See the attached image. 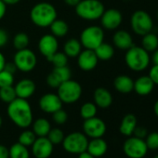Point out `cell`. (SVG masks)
<instances>
[{
    "instance_id": "obj_36",
    "label": "cell",
    "mask_w": 158,
    "mask_h": 158,
    "mask_svg": "<svg viewBox=\"0 0 158 158\" xmlns=\"http://www.w3.org/2000/svg\"><path fill=\"white\" fill-rule=\"evenodd\" d=\"M14 81H15L14 73H12L5 69L0 71V88L13 86Z\"/></svg>"
},
{
    "instance_id": "obj_35",
    "label": "cell",
    "mask_w": 158,
    "mask_h": 158,
    "mask_svg": "<svg viewBox=\"0 0 158 158\" xmlns=\"http://www.w3.org/2000/svg\"><path fill=\"white\" fill-rule=\"evenodd\" d=\"M36 138L37 137L33 130H24L19 136V142L26 147H29L33 145Z\"/></svg>"
},
{
    "instance_id": "obj_52",
    "label": "cell",
    "mask_w": 158,
    "mask_h": 158,
    "mask_svg": "<svg viewBox=\"0 0 158 158\" xmlns=\"http://www.w3.org/2000/svg\"><path fill=\"white\" fill-rule=\"evenodd\" d=\"M2 123H3V120H2V117L0 116V127H2Z\"/></svg>"
},
{
    "instance_id": "obj_15",
    "label": "cell",
    "mask_w": 158,
    "mask_h": 158,
    "mask_svg": "<svg viewBox=\"0 0 158 158\" xmlns=\"http://www.w3.org/2000/svg\"><path fill=\"white\" fill-rule=\"evenodd\" d=\"M76 58L78 67L84 72H90L94 70L98 65L99 59L95 51L92 49L85 48L79 53V55Z\"/></svg>"
},
{
    "instance_id": "obj_21",
    "label": "cell",
    "mask_w": 158,
    "mask_h": 158,
    "mask_svg": "<svg viewBox=\"0 0 158 158\" xmlns=\"http://www.w3.org/2000/svg\"><path fill=\"white\" fill-rule=\"evenodd\" d=\"M94 103L97 107L102 109H106L110 107L113 103V96L112 93L105 88H97L93 93Z\"/></svg>"
},
{
    "instance_id": "obj_47",
    "label": "cell",
    "mask_w": 158,
    "mask_h": 158,
    "mask_svg": "<svg viewBox=\"0 0 158 158\" xmlns=\"http://www.w3.org/2000/svg\"><path fill=\"white\" fill-rule=\"evenodd\" d=\"M80 1L81 0H63V2L70 7H75Z\"/></svg>"
},
{
    "instance_id": "obj_37",
    "label": "cell",
    "mask_w": 158,
    "mask_h": 158,
    "mask_svg": "<svg viewBox=\"0 0 158 158\" xmlns=\"http://www.w3.org/2000/svg\"><path fill=\"white\" fill-rule=\"evenodd\" d=\"M48 139L51 141V143L54 145V144H60L62 142L63 139H64V134H63V131L58 127H55V128H51L48 134Z\"/></svg>"
},
{
    "instance_id": "obj_28",
    "label": "cell",
    "mask_w": 158,
    "mask_h": 158,
    "mask_svg": "<svg viewBox=\"0 0 158 158\" xmlns=\"http://www.w3.org/2000/svg\"><path fill=\"white\" fill-rule=\"evenodd\" d=\"M94 51L100 60H109L114 55V47L111 44L105 42H102L97 48L94 49Z\"/></svg>"
},
{
    "instance_id": "obj_42",
    "label": "cell",
    "mask_w": 158,
    "mask_h": 158,
    "mask_svg": "<svg viewBox=\"0 0 158 158\" xmlns=\"http://www.w3.org/2000/svg\"><path fill=\"white\" fill-rule=\"evenodd\" d=\"M133 134L135 135V137L139 138V139H144L147 136V129L143 127H136L134 129Z\"/></svg>"
},
{
    "instance_id": "obj_44",
    "label": "cell",
    "mask_w": 158,
    "mask_h": 158,
    "mask_svg": "<svg viewBox=\"0 0 158 158\" xmlns=\"http://www.w3.org/2000/svg\"><path fill=\"white\" fill-rule=\"evenodd\" d=\"M6 12H7V5L2 0H0V21L5 17Z\"/></svg>"
},
{
    "instance_id": "obj_6",
    "label": "cell",
    "mask_w": 158,
    "mask_h": 158,
    "mask_svg": "<svg viewBox=\"0 0 158 158\" xmlns=\"http://www.w3.org/2000/svg\"><path fill=\"white\" fill-rule=\"evenodd\" d=\"M79 40L83 48L94 50L104 42V29L98 25L88 26L81 32Z\"/></svg>"
},
{
    "instance_id": "obj_25",
    "label": "cell",
    "mask_w": 158,
    "mask_h": 158,
    "mask_svg": "<svg viewBox=\"0 0 158 158\" xmlns=\"http://www.w3.org/2000/svg\"><path fill=\"white\" fill-rule=\"evenodd\" d=\"M82 44L80 40L71 38L68 39L63 45V52L68 58H76L79 53L82 51Z\"/></svg>"
},
{
    "instance_id": "obj_20",
    "label": "cell",
    "mask_w": 158,
    "mask_h": 158,
    "mask_svg": "<svg viewBox=\"0 0 158 158\" xmlns=\"http://www.w3.org/2000/svg\"><path fill=\"white\" fill-rule=\"evenodd\" d=\"M114 46L121 50H127L133 46V38L126 30H118L113 35Z\"/></svg>"
},
{
    "instance_id": "obj_3",
    "label": "cell",
    "mask_w": 158,
    "mask_h": 158,
    "mask_svg": "<svg viewBox=\"0 0 158 158\" xmlns=\"http://www.w3.org/2000/svg\"><path fill=\"white\" fill-rule=\"evenodd\" d=\"M125 62L131 71L142 72L148 68L151 62V57L149 52L142 47L133 45L125 54Z\"/></svg>"
},
{
    "instance_id": "obj_31",
    "label": "cell",
    "mask_w": 158,
    "mask_h": 158,
    "mask_svg": "<svg viewBox=\"0 0 158 158\" xmlns=\"http://www.w3.org/2000/svg\"><path fill=\"white\" fill-rule=\"evenodd\" d=\"M12 44H13V47L15 49H17V50L23 49V48H28V46L30 44V38L27 34L21 32L14 35Z\"/></svg>"
},
{
    "instance_id": "obj_5",
    "label": "cell",
    "mask_w": 158,
    "mask_h": 158,
    "mask_svg": "<svg viewBox=\"0 0 158 158\" xmlns=\"http://www.w3.org/2000/svg\"><path fill=\"white\" fill-rule=\"evenodd\" d=\"M82 86L73 79L62 82L57 88V95L62 103L72 104L79 101L82 96Z\"/></svg>"
},
{
    "instance_id": "obj_51",
    "label": "cell",
    "mask_w": 158,
    "mask_h": 158,
    "mask_svg": "<svg viewBox=\"0 0 158 158\" xmlns=\"http://www.w3.org/2000/svg\"><path fill=\"white\" fill-rule=\"evenodd\" d=\"M153 111H154L156 116L158 117V100L155 102V103H154V105H153Z\"/></svg>"
},
{
    "instance_id": "obj_26",
    "label": "cell",
    "mask_w": 158,
    "mask_h": 158,
    "mask_svg": "<svg viewBox=\"0 0 158 158\" xmlns=\"http://www.w3.org/2000/svg\"><path fill=\"white\" fill-rule=\"evenodd\" d=\"M33 131L36 137H47L51 129L50 123L46 118H38L33 123Z\"/></svg>"
},
{
    "instance_id": "obj_16",
    "label": "cell",
    "mask_w": 158,
    "mask_h": 158,
    "mask_svg": "<svg viewBox=\"0 0 158 158\" xmlns=\"http://www.w3.org/2000/svg\"><path fill=\"white\" fill-rule=\"evenodd\" d=\"M53 152V144L48 137H37L32 145V152L35 158H48Z\"/></svg>"
},
{
    "instance_id": "obj_45",
    "label": "cell",
    "mask_w": 158,
    "mask_h": 158,
    "mask_svg": "<svg viewBox=\"0 0 158 158\" xmlns=\"http://www.w3.org/2000/svg\"><path fill=\"white\" fill-rule=\"evenodd\" d=\"M4 69L7 70V71H9V72H10V73H15V72L17 71V68H16V66H15V64L13 62L6 63Z\"/></svg>"
},
{
    "instance_id": "obj_18",
    "label": "cell",
    "mask_w": 158,
    "mask_h": 158,
    "mask_svg": "<svg viewBox=\"0 0 158 158\" xmlns=\"http://www.w3.org/2000/svg\"><path fill=\"white\" fill-rule=\"evenodd\" d=\"M14 89H15L17 98L28 100L35 94L36 86L32 79L23 78L17 82V84L14 87Z\"/></svg>"
},
{
    "instance_id": "obj_4",
    "label": "cell",
    "mask_w": 158,
    "mask_h": 158,
    "mask_svg": "<svg viewBox=\"0 0 158 158\" xmlns=\"http://www.w3.org/2000/svg\"><path fill=\"white\" fill-rule=\"evenodd\" d=\"M74 8L76 15L85 21L100 20L105 10L101 0H81Z\"/></svg>"
},
{
    "instance_id": "obj_10",
    "label": "cell",
    "mask_w": 158,
    "mask_h": 158,
    "mask_svg": "<svg viewBox=\"0 0 158 158\" xmlns=\"http://www.w3.org/2000/svg\"><path fill=\"white\" fill-rule=\"evenodd\" d=\"M123 150L129 158H143L148 152V147L143 139L131 137L125 141Z\"/></svg>"
},
{
    "instance_id": "obj_49",
    "label": "cell",
    "mask_w": 158,
    "mask_h": 158,
    "mask_svg": "<svg viewBox=\"0 0 158 158\" xmlns=\"http://www.w3.org/2000/svg\"><path fill=\"white\" fill-rule=\"evenodd\" d=\"M78 158H95L94 156H92L89 152H88L87 151L81 152V153H79V156Z\"/></svg>"
},
{
    "instance_id": "obj_29",
    "label": "cell",
    "mask_w": 158,
    "mask_h": 158,
    "mask_svg": "<svg viewBox=\"0 0 158 158\" xmlns=\"http://www.w3.org/2000/svg\"><path fill=\"white\" fill-rule=\"evenodd\" d=\"M141 47L148 52H153L158 48V36L154 33H148L142 35Z\"/></svg>"
},
{
    "instance_id": "obj_8",
    "label": "cell",
    "mask_w": 158,
    "mask_h": 158,
    "mask_svg": "<svg viewBox=\"0 0 158 158\" xmlns=\"http://www.w3.org/2000/svg\"><path fill=\"white\" fill-rule=\"evenodd\" d=\"M62 146L64 150L70 153H81L87 151L89 139L84 133L73 132L64 137L62 140Z\"/></svg>"
},
{
    "instance_id": "obj_32",
    "label": "cell",
    "mask_w": 158,
    "mask_h": 158,
    "mask_svg": "<svg viewBox=\"0 0 158 158\" xmlns=\"http://www.w3.org/2000/svg\"><path fill=\"white\" fill-rule=\"evenodd\" d=\"M97 110H98V107L94 102H86L80 108V116L85 120L92 118L96 116Z\"/></svg>"
},
{
    "instance_id": "obj_48",
    "label": "cell",
    "mask_w": 158,
    "mask_h": 158,
    "mask_svg": "<svg viewBox=\"0 0 158 158\" xmlns=\"http://www.w3.org/2000/svg\"><path fill=\"white\" fill-rule=\"evenodd\" d=\"M151 60L153 62V64H157L158 65V48L155 49L152 52V56L151 58Z\"/></svg>"
},
{
    "instance_id": "obj_9",
    "label": "cell",
    "mask_w": 158,
    "mask_h": 158,
    "mask_svg": "<svg viewBox=\"0 0 158 158\" xmlns=\"http://www.w3.org/2000/svg\"><path fill=\"white\" fill-rule=\"evenodd\" d=\"M13 63L17 70L23 73H29L35 68L37 64V58L33 50L26 48L17 50L13 57Z\"/></svg>"
},
{
    "instance_id": "obj_54",
    "label": "cell",
    "mask_w": 158,
    "mask_h": 158,
    "mask_svg": "<svg viewBox=\"0 0 158 158\" xmlns=\"http://www.w3.org/2000/svg\"><path fill=\"white\" fill-rule=\"evenodd\" d=\"M156 16H157V20H158V10H157V14H156Z\"/></svg>"
},
{
    "instance_id": "obj_40",
    "label": "cell",
    "mask_w": 158,
    "mask_h": 158,
    "mask_svg": "<svg viewBox=\"0 0 158 158\" xmlns=\"http://www.w3.org/2000/svg\"><path fill=\"white\" fill-rule=\"evenodd\" d=\"M148 76L151 78V80L153 82L154 85H158V65L153 64L152 67L149 71Z\"/></svg>"
},
{
    "instance_id": "obj_33",
    "label": "cell",
    "mask_w": 158,
    "mask_h": 158,
    "mask_svg": "<svg viewBox=\"0 0 158 158\" xmlns=\"http://www.w3.org/2000/svg\"><path fill=\"white\" fill-rule=\"evenodd\" d=\"M17 98L13 86L0 88V100L5 103H10Z\"/></svg>"
},
{
    "instance_id": "obj_30",
    "label": "cell",
    "mask_w": 158,
    "mask_h": 158,
    "mask_svg": "<svg viewBox=\"0 0 158 158\" xmlns=\"http://www.w3.org/2000/svg\"><path fill=\"white\" fill-rule=\"evenodd\" d=\"M9 152L10 158H30V152L27 147L20 142L12 144L9 150Z\"/></svg>"
},
{
    "instance_id": "obj_2",
    "label": "cell",
    "mask_w": 158,
    "mask_h": 158,
    "mask_svg": "<svg viewBox=\"0 0 158 158\" xmlns=\"http://www.w3.org/2000/svg\"><path fill=\"white\" fill-rule=\"evenodd\" d=\"M58 12L56 8L48 2H39L35 4L30 11L32 23L40 28L49 27L57 19Z\"/></svg>"
},
{
    "instance_id": "obj_41",
    "label": "cell",
    "mask_w": 158,
    "mask_h": 158,
    "mask_svg": "<svg viewBox=\"0 0 158 158\" xmlns=\"http://www.w3.org/2000/svg\"><path fill=\"white\" fill-rule=\"evenodd\" d=\"M9 42V34L8 32L3 29L0 28V48H4Z\"/></svg>"
},
{
    "instance_id": "obj_19",
    "label": "cell",
    "mask_w": 158,
    "mask_h": 158,
    "mask_svg": "<svg viewBox=\"0 0 158 158\" xmlns=\"http://www.w3.org/2000/svg\"><path fill=\"white\" fill-rule=\"evenodd\" d=\"M154 86L155 85L148 75H142L134 81L133 90L139 96H147L152 92Z\"/></svg>"
},
{
    "instance_id": "obj_39",
    "label": "cell",
    "mask_w": 158,
    "mask_h": 158,
    "mask_svg": "<svg viewBox=\"0 0 158 158\" xmlns=\"http://www.w3.org/2000/svg\"><path fill=\"white\" fill-rule=\"evenodd\" d=\"M145 142L147 144L148 149L157 150L158 149V132H152L147 135Z\"/></svg>"
},
{
    "instance_id": "obj_17",
    "label": "cell",
    "mask_w": 158,
    "mask_h": 158,
    "mask_svg": "<svg viewBox=\"0 0 158 158\" xmlns=\"http://www.w3.org/2000/svg\"><path fill=\"white\" fill-rule=\"evenodd\" d=\"M40 109L47 114H53L62 108V102L55 93L44 94L38 102Z\"/></svg>"
},
{
    "instance_id": "obj_43",
    "label": "cell",
    "mask_w": 158,
    "mask_h": 158,
    "mask_svg": "<svg viewBox=\"0 0 158 158\" xmlns=\"http://www.w3.org/2000/svg\"><path fill=\"white\" fill-rule=\"evenodd\" d=\"M0 158H10L9 149L1 144H0Z\"/></svg>"
},
{
    "instance_id": "obj_38",
    "label": "cell",
    "mask_w": 158,
    "mask_h": 158,
    "mask_svg": "<svg viewBox=\"0 0 158 158\" xmlns=\"http://www.w3.org/2000/svg\"><path fill=\"white\" fill-rule=\"evenodd\" d=\"M52 119L56 124L63 125L68 120V114L64 110L60 109V110H58V111H56L55 113L52 114Z\"/></svg>"
},
{
    "instance_id": "obj_1",
    "label": "cell",
    "mask_w": 158,
    "mask_h": 158,
    "mask_svg": "<svg viewBox=\"0 0 158 158\" xmlns=\"http://www.w3.org/2000/svg\"><path fill=\"white\" fill-rule=\"evenodd\" d=\"M7 114L10 119L21 128H27L33 123V111L27 100L16 98L8 104Z\"/></svg>"
},
{
    "instance_id": "obj_22",
    "label": "cell",
    "mask_w": 158,
    "mask_h": 158,
    "mask_svg": "<svg viewBox=\"0 0 158 158\" xmlns=\"http://www.w3.org/2000/svg\"><path fill=\"white\" fill-rule=\"evenodd\" d=\"M114 87L116 91L122 94H128L133 91L134 80L127 74H120L114 80Z\"/></svg>"
},
{
    "instance_id": "obj_13",
    "label": "cell",
    "mask_w": 158,
    "mask_h": 158,
    "mask_svg": "<svg viewBox=\"0 0 158 158\" xmlns=\"http://www.w3.org/2000/svg\"><path fill=\"white\" fill-rule=\"evenodd\" d=\"M100 20L103 29L113 31L116 30L121 25L123 22V15L116 9H109L104 10Z\"/></svg>"
},
{
    "instance_id": "obj_14",
    "label": "cell",
    "mask_w": 158,
    "mask_h": 158,
    "mask_svg": "<svg viewBox=\"0 0 158 158\" xmlns=\"http://www.w3.org/2000/svg\"><path fill=\"white\" fill-rule=\"evenodd\" d=\"M59 42L58 38L51 34H46L42 35L38 41V50L42 56L47 58H50L54 53L58 51Z\"/></svg>"
},
{
    "instance_id": "obj_46",
    "label": "cell",
    "mask_w": 158,
    "mask_h": 158,
    "mask_svg": "<svg viewBox=\"0 0 158 158\" xmlns=\"http://www.w3.org/2000/svg\"><path fill=\"white\" fill-rule=\"evenodd\" d=\"M7 61H6V58L5 56L3 55V53L0 51V71H2L4 68H5V65H6Z\"/></svg>"
},
{
    "instance_id": "obj_7",
    "label": "cell",
    "mask_w": 158,
    "mask_h": 158,
    "mask_svg": "<svg viewBox=\"0 0 158 158\" xmlns=\"http://www.w3.org/2000/svg\"><path fill=\"white\" fill-rule=\"evenodd\" d=\"M130 26L132 31L138 35H144L152 31L153 22L151 15L145 10H136L130 18Z\"/></svg>"
},
{
    "instance_id": "obj_55",
    "label": "cell",
    "mask_w": 158,
    "mask_h": 158,
    "mask_svg": "<svg viewBox=\"0 0 158 158\" xmlns=\"http://www.w3.org/2000/svg\"><path fill=\"white\" fill-rule=\"evenodd\" d=\"M153 158H158V155H156V156H154Z\"/></svg>"
},
{
    "instance_id": "obj_27",
    "label": "cell",
    "mask_w": 158,
    "mask_h": 158,
    "mask_svg": "<svg viewBox=\"0 0 158 158\" xmlns=\"http://www.w3.org/2000/svg\"><path fill=\"white\" fill-rule=\"evenodd\" d=\"M50 28V34L56 36L57 38L59 37H64L68 32H69V26L68 23L63 21V20H58L56 19L49 26Z\"/></svg>"
},
{
    "instance_id": "obj_12",
    "label": "cell",
    "mask_w": 158,
    "mask_h": 158,
    "mask_svg": "<svg viewBox=\"0 0 158 158\" xmlns=\"http://www.w3.org/2000/svg\"><path fill=\"white\" fill-rule=\"evenodd\" d=\"M72 77V71L66 66L54 67V69L47 76V84L52 89H57L62 82L67 81Z\"/></svg>"
},
{
    "instance_id": "obj_34",
    "label": "cell",
    "mask_w": 158,
    "mask_h": 158,
    "mask_svg": "<svg viewBox=\"0 0 158 158\" xmlns=\"http://www.w3.org/2000/svg\"><path fill=\"white\" fill-rule=\"evenodd\" d=\"M49 62H51L54 67H61V66H66L68 64V57L64 52H60L57 51L54 53L50 58L48 59Z\"/></svg>"
},
{
    "instance_id": "obj_50",
    "label": "cell",
    "mask_w": 158,
    "mask_h": 158,
    "mask_svg": "<svg viewBox=\"0 0 158 158\" xmlns=\"http://www.w3.org/2000/svg\"><path fill=\"white\" fill-rule=\"evenodd\" d=\"M2 1L8 6H13V5H16V4H18L21 0H2Z\"/></svg>"
},
{
    "instance_id": "obj_23",
    "label": "cell",
    "mask_w": 158,
    "mask_h": 158,
    "mask_svg": "<svg viewBox=\"0 0 158 158\" xmlns=\"http://www.w3.org/2000/svg\"><path fill=\"white\" fill-rule=\"evenodd\" d=\"M107 149H108L107 142L102 138H96L89 141L87 152H89L94 157H101L106 153Z\"/></svg>"
},
{
    "instance_id": "obj_24",
    "label": "cell",
    "mask_w": 158,
    "mask_h": 158,
    "mask_svg": "<svg viewBox=\"0 0 158 158\" xmlns=\"http://www.w3.org/2000/svg\"><path fill=\"white\" fill-rule=\"evenodd\" d=\"M137 127V118L134 114H126L120 124V133L125 135V136H131L134 132L135 127Z\"/></svg>"
},
{
    "instance_id": "obj_11",
    "label": "cell",
    "mask_w": 158,
    "mask_h": 158,
    "mask_svg": "<svg viewBox=\"0 0 158 158\" xmlns=\"http://www.w3.org/2000/svg\"><path fill=\"white\" fill-rule=\"evenodd\" d=\"M84 134L91 139L102 138L106 132V124L99 117L86 119L83 123Z\"/></svg>"
},
{
    "instance_id": "obj_53",
    "label": "cell",
    "mask_w": 158,
    "mask_h": 158,
    "mask_svg": "<svg viewBox=\"0 0 158 158\" xmlns=\"http://www.w3.org/2000/svg\"><path fill=\"white\" fill-rule=\"evenodd\" d=\"M124 1H126V2H129V1H132V0H124Z\"/></svg>"
}]
</instances>
